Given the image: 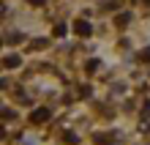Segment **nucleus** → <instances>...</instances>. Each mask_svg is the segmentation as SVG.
Here are the masks:
<instances>
[{
	"instance_id": "1",
	"label": "nucleus",
	"mask_w": 150,
	"mask_h": 145,
	"mask_svg": "<svg viewBox=\"0 0 150 145\" xmlns=\"http://www.w3.org/2000/svg\"><path fill=\"white\" fill-rule=\"evenodd\" d=\"M74 33L82 36V39H87V36L93 33V28H90V22H87V19H76L74 22Z\"/></svg>"
},
{
	"instance_id": "2",
	"label": "nucleus",
	"mask_w": 150,
	"mask_h": 145,
	"mask_svg": "<svg viewBox=\"0 0 150 145\" xmlns=\"http://www.w3.org/2000/svg\"><path fill=\"white\" fill-rule=\"evenodd\" d=\"M49 121V110L47 107H38V110L30 112V123H47Z\"/></svg>"
},
{
	"instance_id": "3",
	"label": "nucleus",
	"mask_w": 150,
	"mask_h": 145,
	"mask_svg": "<svg viewBox=\"0 0 150 145\" xmlns=\"http://www.w3.org/2000/svg\"><path fill=\"white\" fill-rule=\"evenodd\" d=\"M19 63H22L19 55H6V58H3V66H6V69H16Z\"/></svg>"
},
{
	"instance_id": "4",
	"label": "nucleus",
	"mask_w": 150,
	"mask_h": 145,
	"mask_svg": "<svg viewBox=\"0 0 150 145\" xmlns=\"http://www.w3.org/2000/svg\"><path fill=\"white\" fill-rule=\"evenodd\" d=\"M49 47V41L47 39H36V41H30V49H47Z\"/></svg>"
},
{
	"instance_id": "5",
	"label": "nucleus",
	"mask_w": 150,
	"mask_h": 145,
	"mask_svg": "<svg viewBox=\"0 0 150 145\" xmlns=\"http://www.w3.org/2000/svg\"><path fill=\"white\" fill-rule=\"evenodd\" d=\"M6 41H11V44H19V41H22V33H14V36H8Z\"/></svg>"
},
{
	"instance_id": "6",
	"label": "nucleus",
	"mask_w": 150,
	"mask_h": 145,
	"mask_svg": "<svg viewBox=\"0 0 150 145\" xmlns=\"http://www.w3.org/2000/svg\"><path fill=\"white\" fill-rule=\"evenodd\" d=\"M128 19H131V16H128V14H123V16H117V25L123 28V25H128Z\"/></svg>"
},
{
	"instance_id": "7",
	"label": "nucleus",
	"mask_w": 150,
	"mask_h": 145,
	"mask_svg": "<svg viewBox=\"0 0 150 145\" xmlns=\"http://www.w3.org/2000/svg\"><path fill=\"white\" fill-rule=\"evenodd\" d=\"M76 140H79V137H76L74 131H66V142H76Z\"/></svg>"
},
{
	"instance_id": "8",
	"label": "nucleus",
	"mask_w": 150,
	"mask_h": 145,
	"mask_svg": "<svg viewBox=\"0 0 150 145\" xmlns=\"http://www.w3.org/2000/svg\"><path fill=\"white\" fill-rule=\"evenodd\" d=\"M66 33V25H55V36H63Z\"/></svg>"
},
{
	"instance_id": "9",
	"label": "nucleus",
	"mask_w": 150,
	"mask_h": 145,
	"mask_svg": "<svg viewBox=\"0 0 150 145\" xmlns=\"http://www.w3.org/2000/svg\"><path fill=\"white\" fill-rule=\"evenodd\" d=\"M30 6H44V0H30Z\"/></svg>"
}]
</instances>
